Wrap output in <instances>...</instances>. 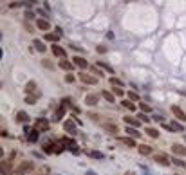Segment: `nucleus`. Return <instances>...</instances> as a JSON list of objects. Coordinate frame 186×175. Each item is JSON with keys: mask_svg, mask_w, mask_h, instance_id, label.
<instances>
[{"mask_svg": "<svg viewBox=\"0 0 186 175\" xmlns=\"http://www.w3.org/2000/svg\"><path fill=\"white\" fill-rule=\"evenodd\" d=\"M34 170V164L33 163H20V166L14 170V173L16 175H27V173H31Z\"/></svg>", "mask_w": 186, "mask_h": 175, "instance_id": "obj_1", "label": "nucleus"}, {"mask_svg": "<svg viewBox=\"0 0 186 175\" xmlns=\"http://www.w3.org/2000/svg\"><path fill=\"white\" fill-rule=\"evenodd\" d=\"M34 128L38 132H45V130H49V121L47 119H36L34 121Z\"/></svg>", "mask_w": 186, "mask_h": 175, "instance_id": "obj_2", "label": "nucleus"}, {"mask_svg": "<svg viewBox=\"0 0 186 175\" xmlns=\"http://www.w3.org/2000/svg\"><path fill=\"white\" fill-rule=\"evenodd\" d=\"M154 161H156L157 164H163V166H168V164H170V161H168V157H166L165 154H156V155H154Z\"/></svg>", "mask_w": 186, "mask_h": 175, "instance_id": "obj_3", "label": "nucleus"}, {"mask_svg": "<svg viewBox=\"0 0 186 175\" xmlns=\"http://www.w3.org/2000/svg\"><path fill=\"white\" fill-rule=\"evenodd\" d=\"M78 76H80V80H81L83 83H87V85H96V83H98V80L92 78V76H89V74H83V72H81V74H78Z\"/></svg>", "mask_w": 186, "mask_h": 175, "instance_id": "obj_4", "label": "nucleus"}, {"mask_svg": "<svg viewBox=\"0 0 186 175\" xmlns=\"http://www.w3.org/2000/svg\"><path fill=\"white\" fill-rule=\"evenodd\" d=\"M172 112H174V116H175L179 121H186V114L179 108V107H177V105H174V107H172Z\"/></svg>", "mask_w": 186, "mask_h": 175, "instance_id": "obj_5", "label": "nucleus"}, {"mask_svg": "<svg viewBox=\"0 0 186 175\" xmlns=\"http://www.w3.org/2000/svg\"><path fill=\"white\" fill-rule=\"evenodd\" d=\"M172 152H174L177 157H184L186 155V148L183 145H174V146H172Z\"/></svg>", "mask_w": 186, "mask_h": 175, "instance_id": "obj_6", "label": "nucleus"}, {"mask_svg": "<svg viewBox=\"0 0 186 175\" xmlns=\"http://www.w3.org/2000/svg\"><path fill=\"white\" fill-rule=\"evenodd\" d=\"M72 61H74V65H78V67H81V69H85V67L89 65V63H87V60H85V58H81V56H74V60H72Z\"/></svg>", "mask_w": 186, "mask_h": 175, "instance_id": "obj_7", "label": "nucleus"}, {"mask_svg": "<svg viewBox=\"0 0 186 175\" xmlns=\"http://www.w3.org/2000/svg\"><path fill=\"white\" fill-rule=\"evenodd\" d=\"M11 163L9 161H2V175H11Z\"/></svg>", "mask_w": 186, "mask_h": 175, "instance_id": "obj_8", "label": "nucleus"}, {"mask_svg": "<svg viewBox=\"0 0 186 175\" xmlns=\"http://www.w3.org/2000/svg\"><path fill=\"white\" fill-rule=\"evenodd\" d=\"M63 128H65L69 134H74V130H76V127H74V121H71V119H69V121H65V123H63Z\"/></svg>", "mask_w": 186, "mask_h": 175, "instance_id": "obj_9", "label": "nucleus"}, {"mask_svg": "<svg viewBox=\"0 0 186 175\" xmlns=\"http://www.w3.org/2000/svg\"><path fill=\"white\" fill-rule=\"evenodd\" d=\"M36 25H38V29H42V31H49V22L47 20H36Z\"/></svg>", "mask_w": 186, "mask_h": 175, "instance_id": "obj_10", "label": "nucleus"}, {"mask_svg": "<svg viewBox=\"0 0 186 175\" xmlns=\"http://www.w3.org/2000/svg\"><path fill=\"white\" fill-rule=\"evenodd\" d=\"M52 52H54V54H56V56H60V58H61V60H63V58H65V51H63V49H61V47H60V45H52Z\"/></svg>", "mask_w": 186, "mask_h": 175, "instance_id": "obj_11", "label": "nucleus"}, {"mask_svg": "<svg viewBox=\"0 0 186 175\" xmlns=\"http://www.w3.org/2000/svg\"><path fill=\"white\" fill-rule=\"evenodd\" d=\"M38 137H40V132H38L36 128H33V130L29 132V137H27V139H29L31 143H34V141H38Z\"/></svg>", "mask_w": 186, "mask_h": 175, "instance_id": "obj_12", "label": "nucleus"}, {"mask_svg": "<svg viewBox=\"0 0 186 175\" xmlns=\"http://www.w3.org/2000/svg\"><path fill=\"white\" fill-rule=\"evenodd\" d=\"M137 150H139V154H141V155H150V152H152V148H150V146H147V145H139V146H137Z\"/></svg>", "mask_w": 186, "mask_h": 175, "instance_id": "obj_13", "label": "nucleus"}, {"mask_svg": "<svg viewBox=\"0 0 186 175\" xmlns=\"http://www.w3.org/2000/svg\"><path fill=\"white\" fill-rule=\"evenodd\" d=\"M98 99H99V98H98L96 94H90V96H87V98H85V103H87V105H96V103H98Z\"/></svg>", "mask_w": 186, "mask_h": 175, "instance_id": "obj_14", "label": "nucleus"}, {"mask_svg": "<svg viewBox=\"0 0 186 175\" xmlns=\"http://www.w3.org/2000/svg\"><path fill=\"white\" fill-rule=\"evenodd\" d=\"M16 121H18V123H27V121H29V116H27L25 112H18V114H16Z\"/></svg>", "mask_w": 186, "mask_h": 175, "instance_id": "obj_15", "label": "nucleus"}, {"mask_svg": "<svg viewBox=\"0 0 186 175\" xmlns=\"http://www.w3.org/2000/svg\"><path fill=\"white\" fill-rule=\"evenodd\" d=\"M34 89H36V83H34V81H29V83L25 85V94H33Z\"/></svg>", "mask_w": 186, "mask_h": 175, "instance_id": "obj_16", "label": "nucleus"}, {"mask_svg": "<svg viewBox=\"0 0 186 175\" xmlns=\"http://www.w3.org/2000/svg\"><path fill=\"white\" fill-rule=\"evenodd\" d=\"M63 114H65V107H63V105H61V107H60V108H58V112H56V114H54V121H60V119H61V116H63Z\"/></svg>", "mask_w": 186, "mask_h": 175, "instance_id": "obj_17", "label": "nucleus"}, {"mask_svg": "<svg viewBox=\"0 0 186 175\" xmlns=\"http://www.w3.org/2000/svg\"><path fill=\"white\" fill-rule=\"evenodd\" d=\"M60 67H61V69H65V70H71V69H72V63H69V61L63 58V60L60 61Z\"/></svg>", "mask_w": 186, "mask_h": 175, "instance_id": "obj_18", "label": "nucleus"}, {"mask_svg": "<svg viewBox=\"0 0 186 175\" xmlns=\"http://www.w3.org/2000/svg\"><path fill=\"white\" fill-rule=\"evenodd\" d=\"M121 143H123V145H127V146H136V141H134V139H130V137H121Z\"/></svg>", "mask_w": 186, "mask_h": 175, "instance_id": "obj_19", "label": "nucleus"}, {"mask_svg": "<svg viewBox=\"0 0 186 175\" xmlns=\"http://www.w3.org/2000/svg\"><path fill=\"white\" fill-rule=\"evenodd\" d=\"M105 130H107V132H110V134H118V127H116V125H110V123H109V125H105Z\"/></svg>", "mask_w": 186, "mask_h": 175, "instance_id": "obj_20", "label": "nucleus"}, {"mask_svg": "<svg viewBox=\"0 0 186 175\" xmlns=\"http://www.w3.org/2000/svg\"><path fill=\"white\" fill-rule=\"evenodd\" d=\"M147 134H148L150 137H154V139H156V137H159V132H157L156 128H150V127L147 128Z\"/></svg>", "mask_w": 186, "mask_h": 175, "instance_id": "obj_21", "label": "nucleus"}, {"mask_svg": "<svg viewBox=\"0 0 186 175\" xmlns=\"http://www.w3.org/2000/svg\"><path fill=\"white\" fill-rule=\"evenodd\" d=\"M52 148H54L52 143H45V145H43V152H45V154H52V152H54Z\"/></svg>", "mask_w": 186, "mask_h": 175, "instance_id": "obj_22", "label": "nucleus"}, {"mask_svg": "<svg viewBox=\"0 0 186 175\" xmlns=\"http://www.w3.org/2000/svg\"><path fill=\"white\" fill-rule=\"evenodd\" d=\"M58 38H60V34H49V33L45 34V40H47V42H58Z\"/></svg>", "mask_w": 186, "mask_h": 175, "instance_id": "obj_23", "label": "nucleus"}, {"mask_svg": "<svg viewBox=\"0 0 186 175\" xmlns=\"http://www.w3.org/2000/svg\"><path fill=\"white\" fill-rule=\"evenodd\" d=\"M34 47H36V51H40V52H43V51H45V45H43L40 40H34Z\"/></svg>", "mask_w": 186, "mask_h": 175, "instance_id": "obj_24", "label": "nucleus"}, {"mask_svg": "<svg viewBox=\"0 0 186 175\" xmlns=\"http://www.w3.org/2000/svg\"><path fill=\"white\" fill-rule=\"evenodd\" d=\"M125 121H127V125H134L136 128L139 127V121H137V119H134V117H125Z\"/></svg>", "mask_w": 186, "mask_h": 175, "instance_id": "obj_25", "label": "nucleus"}, {"mask_svg": "<svg viewBox=\"0 0 186 175\" xmlns=\"http://www.w3.org/2000/svg\"><path fill=\"white\" fill-rule=\"evenodd\" d=\"M127 134H130L132 137H139V136H141V134L137 132V128H130V127L127 128Z\"/></svg>", "mask_w": 186, "mask_h": 175, "instance_id": "obj_26", "label": "nucleus"}, {"mask_svg": "<svg viewBox=\"0 0 186 175\" xmlns=\"http://www.w3.org/2000/svg\"><path fill=\"white\" fill-rule=\"evenodd\" d=\"M121 105H123V107H127L128 110H136V105H134L132 101H121Z\"/></svg>", "mask_w": 186, "mask_h": 175, "instance_id": "obj_27", "label": "nucleus"}, {"mask_svg": "<svg viewBox=\"0 0 186 175\" xmlns=\"http://www.w3.org/2000/svg\"><path fill=\"white\" fill-rule=\"evenodd\" d=\"M112 90H114V94H116V96H123V92H125V90H123V87H114Z\"/></svg>", "mask_w": 186, "mask_h": 175, "instance_id": "obj_28", "label": "nucleus"}, {"mask_svg": "<svg viewBox=\"0 0 186 175\" xmlns=\"http://www.w3.org/2000/svg\"><path fill=\"white\" fill-rule=\"evenodd\" d=\"M103 98H105L107 101H114V94H110V92H107V90L103 92Z\"/></svg>", "mask_w": 186, "mask_h": 175, "instance_id": "obj_29", "label": "nucleus"}, {"mask_svg": "<svg viewBox=\"0 0 186 175\" xmlns=\"http://www.w3.org/2000/svg\"><path fill=\"white\" fill-rule=\"evenodd\" d=\"M110 83H112V85H116V87H123V83H121L118 78H110Z\"/></svg>", "mask_w": 186, "mask_h": 175, "instance_id": "obj_30", "label": "nucleus"}, {"mask_svg": "<svg viewBox=\"0 0 186 175\" xmlns=\"http://www.w3.org/2000/svg\"><path fill=\"white\" fill-rule=\"evenodd\" d=\"M166 128H170V130H183V125L174 123V125H170V127H166Z\"/></svg>", "mask_w": 186, "mask_h": 175, "instance_id": "obj_31", "label": "nucleus"}, {"mask_svg": "<svg viewBox=\"0 0 186 175\" xmlns=\"http://www.w3.org/2000/svg\"><path fill=\"white\" fill-rule=\"evenodd\" d=\"M141 110H143V112H150V105H147V103H141Z\"/></svg>", "mask_w": 186, "mask_h": 175, "instance_id": "obj_32", "label": "nucleus"}, {"mask_svg": "<svg viewBox=\"0 0 186 175\" xmlns=\"http://www.w3.org/2000/svg\"><path fill=\"white\" fill-rule=\"evenodd\" d=\"M99 65H101L103 69H107L109 72H112V67H110V65H107V63H103V61H99Z\"/></svg>", "mask_w": 186, "mask_h": 175, "instance_id": "obj_33", "label": "nucleus"}, {"mask_svg": "<svg viewBox=\"0 0 186 175\" xmlns=\"http://www.w3.org/2000/svg\"><path fill=\"white\" fill-rule=\"evenodd\" d=\"M128 96H130V99H132V101H137V99H139V96H137L136 92H130Z\"/></svg>", "mask_w": 186, "mask_h": 175, "instance_id": "obj_34", "label": "nucleus"}, {"mask_svg": "<svg viewBox=\"0 0 186 175\" xmlns=\"http://www.w3.org/2000/svg\"><path fill=\"white\" fill-rule=\"evenodd\" d=\"M25 101H27V103H34V101H36V98H34V96H27V98H25Z\"/></svg>", "mask_w": 186, "mask_h": 175, "instance_id": "obj_35", "label": "nucleus"}, {"mask_svg": "<svg viewBox=\"0 0 186 175\" xmlns=\"http://www.w3.org/2000/svg\"><path fill=\"white\" fill-rule=\"evenodd\" d=\"M89 155H90V157H98V159H101V154H99V152H90Z\"/></svg>", "mask_w": 186, "mask_h": 175, "instance_id": "obj_36", "label": "nucleus"}, {"mask_svg": "<svg viewBox=\"0 0 186 175\" xmlns=\"http://www.w3.org/2000/svg\"><path fill=\"white\" fill-rule=\"evenodd\" d=\"M174 163H175L177 166H184V163H183V161H181L179 157H175V159H174Z\"/></svg>", "mask_w": 186, "mask_h": 175, "instance_id": "obj_37", "label": "nucleus"}, {"mask_svg": "<svg viewBox=\"0 0 186 175\" xmlns=\"http://www.w3.org/2000/svg\"><path fill=\"white\" fill-rule=\"evenodd\" d=\"M105 51H107V47H105V45H98V52H101V54H103Z\"/></svg>", "mask_w": 186, "mask_h": 175, "instance_id": "obj_38", "label": "nucleus"}, {"mask_svg": "<svg viewBox=\"0 0 186 175\" xmlns=\"http://www.w3.org/2000/svg\"><path fill=\"white\" fill-rule=\"evenodd\" d=\"M43 67H49V69H52V65L49 63V60H43Z\"/></svg>", "mask_w": 186, "mask_h": 175, "instance_id": "obj_39", "label": "nucleus"}, {"mask_svg": "<svg viewBox=\"0 0 186 175\" xmlns=\"http://www.w3.org/2000/svg\"><path fill=\"white\" fill-rule=\"evenodd\" d=\"M139 119H141V121H150V119H148L145 114H139Z\"/></svg>", "mask_w": 186, "mask_h": 175, "instance_id": "obj_40", "label": "nucleus"}, {"mask_svg": "<svg viewBox=\"0 0 186 175\" xmlns=\"http://www.w3.org/2000/svg\"><path fill=\"white\" fill-rule=\"evenodd\" d=\"M74 81V76H67V83H72Z\"/></svg>", "mask_w": 186, "mask_h": 175, "instance_id": "obj_41", "label": "nucleus"}]
</instances>
